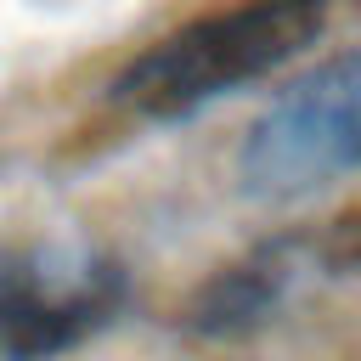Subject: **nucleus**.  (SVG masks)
Wrapping results in <instances>:
<instances>
[{
	"instance_id": "nucleus-1",
	"label": "nucleus",
	"mask_w": 361,
	"mask_h": 361,
	"mask_svg": "<svg viewBox=\"0 0 361 361\" xmlns=\"http://www.w3.org/2000/svg\"><path fill=\"white\" fill-rule=\"evenodd\" d=\"M327 28V0H231L158 45H147L118 79L113 102L141 118H186L276 68H288Z\"/></svg>"
},
{
	"instance_id": "nucleus-2",
	"label": "nucleus",
	"mask_w": 361,
	"mask_h": 361,
	"mask_svg": "<svg viewBox=\"0 0 361 361\" xmlns=\"http://www.w3.org/2000/svg\"><path fill=\"white\" fill-rule=\"evenodd\" d=\"M361 164V45L316 62L248 124L237 175L254 197L288 203Z\"/></svg>"
},
{
	"instance_id": "nucleus-3",
	"label": "nucleus",
	"mask_w": 361,
	"mask_h": 361,
	"mask_svg": "<svg viewBox=\"0 0 361 361\" xmlns=\"http://www.w3.org/2000/svg\"><path fill=\"white\" fill-rule=\"evenodd\" d=\"M124 276L79 243H0V361H45L113 322Z\"/></svg>"
},
{
	"instance_id": "nucleus-4",
	"label": "nucleus",
	"mask_w": 361,
	"mask_h": 361,
	"mask_svg": "<svg viewBox=\"0 0 361 361\" xmlns=\"http://www.w3.org/2000/svg\"><path fill=\"white\" fill-rule=\"evenodd\" d=\"M282 282H288L282 248H265V254H254V259L220 271V276L197 293L192 327H197V333H243V327H254V322L276 305Z\"/></svg>"
},
{
	"instance_id": "nucleus-5",
	"label": "nucleus",
	"mask_w": 361,
	"mask_h": 361,
	"mask_svg": "<svg viewBox=\"0 0 361 361\" xmlns=\"http://www.w3.org/2000/svg\"><path fill=\"white\" fill-rule=\"evenodd\" d=\"M338 254H344V259L361 271V209H355V220L344 226V243H338Z\"/></svg>"
}]
</instances>
